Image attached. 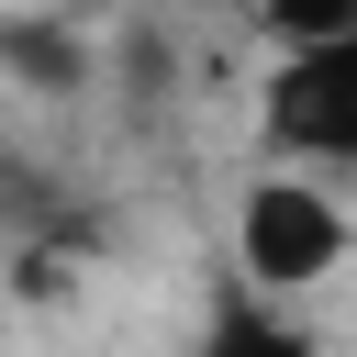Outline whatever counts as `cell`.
I'll return each mask as SVG.
<instances>
[{"instance_id":"7a4b0ae2","label":"cell","mask_w":357,"mask_h":357,"mask_svg":"<svg viewBox=\"0 0 357 357\" xmlns=\"http://www.w3.org/2000/svg\"><path fill=\"white\" fill-rule=\"evenodd\" d=\"M268 145L312 156V167H357V22L335 45L268 67Z\"/></svg>"},{"instance_id":"6da1fadb","label":"cell","mask_w":357,"mask_h":357,"mask_svg":"<svg viewBox=\"0 0 357 357\" xmlns=\"http://www.w3.org/2000/svg\"><path fill=\"white\" fill-rule=\"evenodd\" d=\"M346 245H357V223H346V201L324 178H290V167L245 178V201H234V279L257 301H290V290L335 279Z\"/></svg>"},{"instance_id":"277c9868","label":"cell","mask_w":357,"mask_h":357,"mask_svg":"<svg viewBox=\"0 0 357 357\" xmlns=\"http://www.w3.org/2000/svg\"><path fill=\"white\" fill-rule=\"evenodd\" d=\"M0 67H22L33 89H78L89 78V45L67 22H0Z\"/></svg>"},{"instance_id":"3957f363","label":"cell","mask_w":357,"mask_h":357,"mask_svg":"<svg viewBox=\"0 0 357 357\" xmlns=\"http://www.w3.org/2000/svg\"><path fill=\"white\" fill-rule=\"evenodd\" d=\"M201 357H312V335L279 324V301H257L245 279L212 290V324H201Z\"/></svg>"}]
</instances>
